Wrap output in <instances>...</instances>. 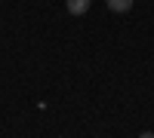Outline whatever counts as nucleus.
<instances>
[{
  "instance_id": "f03ea898",
  "label": "nucleus",
  "mask_w": 154,
  "mask_h": 138,
  "mask_svg": "<svg viewBox=\"0 0 154 138\" xmlns=\"http://www.w3.org/2000/svg\"><path fill=\"white\" fill-rule=\"evenodd\" d=\"M108 9L117 12V16H120V12H130L133 9V0H108Z\"/></svg>"
},
{
  "instance_id": "f257e3e1",
  "label": "nucleus",
  "mask_w": 154,
  "mask_h": 138,
  "mask_svg": "<svg viewBox=\"0 0 154 138\" xmlns=\"http://www.w3.org/2000/svg\"><path fill=\"white\" fill-rule=\"evenodd\" d=\"M89 3H93V0H65V6H68L71 16H83V12L89 9Z\"/></svg>"
},
{
  "instance_id": "7ed1b4c3",
  "label": "nucleus",
  "mask_w": 154,
  "mask_h": 138,
  "mask_svg": "<svg viewBox=\"0 0 154 138\" xmlns=\"http://www.w3.org/2000/svg\"><path fill=\"white\" fill-rule=\"evenodd\" d=\"M139 138H154V132H142V135H139Z\"/></svg>"
}]
</instances>
